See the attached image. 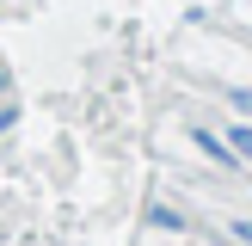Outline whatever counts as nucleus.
Instances as JSON below:
<instances>
[{
	"mask_svg": "<svg viewBox=\"0 0 252 246\" xmlns=\"http://www.w3.org/2000/svg\"><path fill=\"white\" fill-rule=\"evenodd\" d=\"M228 148H234V160H246V166H252V123H234Z\"/></svg>",
	"mask_w": 252,
	"mask_h": 246,
	"instance_id": "f257e3e1",
	"label": "nucleus"
},
{
	"mask_svg": "<svg viewBox=\"0 0 252 246\" xmlns=\"http://www.w3.org/2000/svg\"><path fill=\"white\" fill-rule=\"evenodd\" d=\"M234 234H240V240L252 246V215H234Z\"/></svg>",
	"mask_w": 252,
	"mask_h": 246,
	"instance_id": "7ed1b4c3",
	"label": "nucleus"
},
{
	"mask_svg": "<svg viewBox=\"0 0 252 246\" xmlns=\"http://www.w3.org/2000/svg\"><path fill=\"white\" fill-rule=\"evenodd\" d=\"M197 142L216 154V166H234V148H228V142H216V129H197Z\"/></svg>",
	"mask_w": 252,
	"mask_h": 246,
	"instance_id": "f03ea898",
	"label": "nucleus"
}]
</instances>
